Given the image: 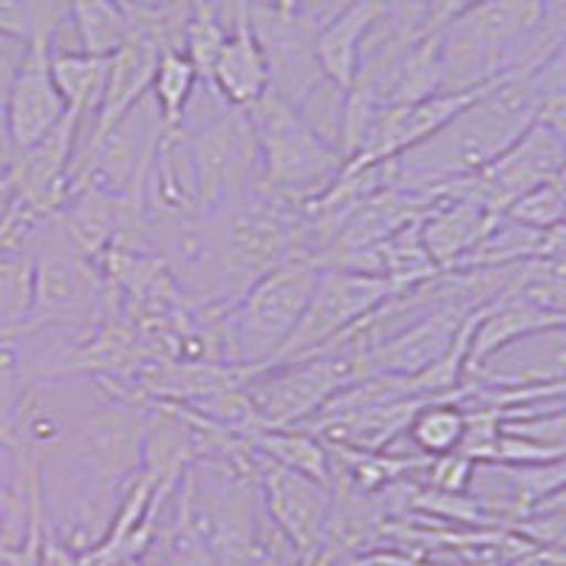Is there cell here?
Masks as SVG:
<instances>
[{
	"mask_svg": "<svg viewBox=\"0 0 566 566\" xmlns=\"http://www.w3.org/2000/svg\"><path fill=\"white\" fill-rule=\"evenodd\" d=\"M301 7H303V0H272L270 3V9H275V12L283 14V18L301 14Z\"/></svg>",
	"mask_w": 566,
	"mask_h": 566,
	"instance_id": "obj_30",
	"label": "cell"
},
{
	"mask_svg": "<svg viewBox=\"0 0 566 566\" xmlns=\"http://www.w3.org/2000/svg\"><path fill=\"white\" fill-rule=\"evenodd\" d=\"M261 159V190L286 201H306L323 193L340 176L343 159L335 142L323 136L297 105L266 91L247 108Z\"/></svg>",
	"mask_w": 566,
	"mask_h": 566,
	"instance_id": "obj_3",
	"label": "cell"
},
{
	"mask_svg": "<svg viewBox=\"0 0 566 566\" xmlns=\"http://www.w3.org/2000/svg\"><path fill=\"white\" fill-rule=\"evenodd\" d=\"M473 468H476V462L457 451L448 453V457L428 459V464L422 470L428 473L431 488L439 490V493H468Z\"/></svg>",
	"mask_w": 566,
	"mask_h": 566,
	"instance_id": "obj_23",
	"label": "cell"
},
{
	"mask_svg": "<svg viewBox=\"0 0 566 566\" xmlns=\"http://www.w3.org/2000/svg\"><path fill=\"white\" fill-rule=\"evenodd\" d=\"M399 295H406V292H399L391 281L380 275L326 266L301 323L266 366L303 360V357H312V354H321L348 340L374 312L382 310L391 297Z\"/></svg>",
	"mask_w": 566,
	"mask_h": 566,
	"instance_id": "obj_7",
	"label": "cell"
},
{
	"mask_svg": "<svg viewBox=\"0 0 566 566\" xmlns=\"http://www.w3.org/2000/svg\"><path fill=\"white\" fill-rule=\"evenodd\" d=\"M224 3H227V9H230L232 23H235V20H247V18H250L252 0H224Z\"/></svg>",
	"mask_w": 566,
	"mask_h": 566,
	"instance_id": "obj_29",
	"label": "cell"
},
{
	"mask_svg": "<svg viewBox=\"0 0 566 566\" xmlns=\"http://www.w3.org/2000/svg\"><path fill=\"white\" fill-rule=\"evenodd\" d=\"M499 216L479 207L476 201L457 196H437L428 212L419 219V235L442 272H453L473 247L490 232Z\"/></svg>",
	"mask_w": 566,
	"mask_h": 566,
	"instance_id": "obj_14",
	"label": "cell"
},
{
	"mask_svg": "<svg viewBox=\"0 0 566 566\" xmlns=\"http://www.w3.org/2000/svg\"><path fill=\"white\" fill-rule=\"evenodd\" d=\"M27 252L32 255V310L23 335L69 328L83 332L85 323H97L108 301V281L94 258L71 244L52 216L38 221Z\"/></svg>",
	"mask_w": 566,
	"mask_h": 566,
	"instance_id": "obj_6",
	"label": "cell"
},
{
	"mask_svg": "<svg viewBox=\"0 0 566 566\" xmlns=\"http://www.w3.org/2000/svg\"><path fill=\"white\" fill-rule=\"evenodd\" d=\"M464 408L457 406L451 397L431 399L417 411V417L408 424V439L417 448L419 457L437 459L457 453L464 439Z\"/></svg>",
	"mask_w": 566,
	"mask_h": 566,
	"instance_id": "obj_20",
	"label": "cell"
},
{
	"mask_svg": "<svg viewBox=\"0 0 566 566\" xmlns=\"http://www.w3.org/2000/svg\"><path fill=\"white\" fill-rule=\"evenodd\" d=\"M360 380H366L363 340L354 332L348 340L303 360L255 368L244 382V397L258 428L283 431L310 422L343 388Z\"/></svg>",
	"mask_w": 566,
	"mask_h": 566,
	"instance_id": "obj_5",
	"label": "cell"
},
{
	"mask_svg": "<svg viewBox=\"0 0 566 566\" xmlns=\"http://www.w3.org/2000/svg\"><path fill=\"white\" fill-rule=\"evenodd\" d=\"M0 40L20 43L27 49L34 40V23L23 0H0Z\"/></svg>",
	"mask_w": 566,
	"mask_h": 566,
	"instance_id": "obj_24",
	"label": "cell"
},
{
	"mask_svg": "<svg viewBox=\"0 0 566 566\" xmlns=\"http://www.w3.org/2000/svg\"><path fill=\"white\" fill-rule=\"evenodd\" d=\"M538 258H566V216L553 227V230L544 232Z\"/></svg>",
	"mask_w": 566,
	"mask_h": 566,
	"instance_id": "obj_26",
	"label": "cell"
},
{
	"mask_svg": "<svg viewBox=\"0 0 566 566\" xmlns=\"http://www.w3.org/2000/svg\"><path fill=\"white\" fill-rule=\"evenodd\" d=\"M52 40L34 38L20 57L3 103L7 154L18 156L38 145L69 114L52 77Z\"/></svg>",
	"mask_w": 566,
	"mask_h": 566,
	"instance_id": "obj_10",
	"label": "cell"
},
{
	"mask_svg": "<svg viewBox=\"0 0 566 566\" xmlns=\"http://www.w3.org/2000/svg\"><path fill=\"white\" fill-rule=\"evenodd\" d=\"M161 52L165 49L156 40V34L134 12V34L119 52L111 54L108 83H105L103 103L94 114V130H91L85 148H97L99 142L123 123L142 99L150 97V85H154Z\"/></svg>",
	"mask_w": 566,
	"mask_h": 566,
	"instance_id": "obj_12",
	"label": "cell"
},
{
	"mask_svg": "<svg viewBox=\"0 0 566 566\" xmlns=\"http://www.w3.org/2000/svg\"><path fill=\"white\" fill-rule=\"evenodd\" d=\"M538 111L541 94L533 77L495 80L444 128L391 159L394 185L431 193L488 168L538 119Z\"/></svg>",
	"mask_w": 566,
	"mask_h": 566,
	"instance_id": "obj_1",
	"label": "cell"
},
{
	"mask_svg": "<svg viewBox=\"0 0 566 566\" xmlns=\"http://www.w3.org/2000/svg\"><path fill=\"white\" fill-rule=\"evenodd\" d=\"M199 85V71H196V65L185 54L176 52V49H165L161 52L159 65H156L154 85H150L161 128L179 130L185 125L187 108L193 103Z\"/></svg>",
	"mask_w": 566,
	"mask_h": 566,
	"instance_id": "obj_19",
	"label": "cell"
},
{
	"mask_svg": "<svg viewBox=\"0 0 566 566\" xmlns=\"http://www.w3.org/2000/svg\"><path fill=\"white\" fill-rule=\"evenodd\" d=\"M553 181H555V187H558V190H560V196H564V199H566V165L558 170V176H555Z\"/></svg>",
	"mask_w": 566,
	"mask_h": 566,
	"instance_id": "obj_32",
	"label": "cell"
},
{
	"mask_svg": "<svg viewBox=\"0 0 566 566\" xmlns=\"http://www.w3.org/2000/svg\"><path fill=\"white\" fill-rule=\"evenodd\" d=\"M433 0H382V23L397 40H417Z\"/></svg>",
	"mask_w": 566,
	"mask_h": 566,
	"instance_id": "obj_22",
	"label": "cell"
},
{
	"mask_svg": "<svg viewBox=\"0 0 566 566\" xmlns=\"http://www.w3.org/2000/svg\"><path fill=\"white\" fill-rule=\"evenodd\" d=\"M0 566H3V564H0Z\"/></svg>",
	"mask_w": 566,
	"mask_h": 566,
	"instance_id": "obj_34",
	"label": "cell"
},
{
	"mask_svg": "<svg viewBox=\"0 0 566 566\" xmlns=\"http://www.w3.org/2000/svg\"><path fill=\"white\" fill-rule=\"evenodd\" d=\"M323 270L326 264L315 258H301L258 277L235 301L212 303L224 360L241 368H264L301 323Z\"/></svg>",
	"mask_w": 566,
	"mask_h": 566,
	"instance_id": "obj_2",
	"label": "cell"
},
{
	"mask_svg": "<svg viewBox=\"0 0 566 566\" xmlns=\"http://www.w3.org/2000/svg\"><path fill=\"white\" fill-rule=\"evenodd\" d=\"M12 201H14V193H12V185H9V176L7 170H0V219L7 216Z\"/></svg>",
	"mask_w": 566,
	"mask_h": 566,
	"instance_id": "obj_28",
	"label": "cell"
},
{
	"mask_svg": "<svg viewBox=\"0 0 566 566\" xmlns=\"http://www.w3.org/2000/svg\"><path fill=\"white\" fill-rule=\"evenodd\" d=\"M530 515H553V518H564L566 522V484L558 490V493L549 495L547 502H541Z\"/></svg>",
	"mask_w": 566,
	"mask_h": 566,
	"instance_id": "obj_27",
	"label": "cell"
},
{
	"mask_svg": "<svg viewBox=\"0 0 566 566\" xmlns=\"http://www.w3.org/2000/svg\"><path fill=\"white\" fill-rule=\"evenodd\" d=\"M80 52L111 57L134 34V9L125 0H65Z\"/></svg>",
	"mask_w": 566,
	"mask_h": 566,
	"instance_id": "obj_16",
	"label": "cell"
},
{
	"mask_svg": "<svg viewBox=\"0 0 566 566\" xmlns=\"http://www.w3.org/2000/svg\"><path fill=\"white\" fill-rule=\"evenodd\" d=\"M49 65H52L54 85H57L65 108L71 114H77L80 119L85 114H97L99 103H103L105 83H108L111 57L69 52V49L52 45Z\"/></svg>",
	"mask_w": 566,
	"mask_h": 566,
	"instance_id": "obj_18",
	"label": "cell"
},
{
	"mask_svg": "<svg viewBox=\"0 0 566 566\" xmlns=\"http://www.w3.org/2000/svg\"><path fill=\"white\" fill-rule=\"evenodd\" d=\"M382 23V0H352L317 27L312 49L323 77L346 94L360 71L363 49L374 27Z\"/></svg>",
	"mask_w": 566,
	"mask_h": 566,
	"instance_id": "obj_13",
	"label": "cell"
},
{
	"mask_svg": "<svg viewBox=\"0 0 566 566\" xmlns=\"http://www.w3.org/2000/svg\"><path fill=\"white\" fill-rule=\"evenodd\" d=\"M252 462L261 470V502L270 522L290 541L301 566H315L326 549L328 524L335 510L332 484L303 476L266 459L252 457Z\"/></svg>",
	"mask_w": 566,
	"mask_h": 566,
	"instance_id": "obj_9",
	"label": "cell"
},
{
	"mask_svg": "<svg viewBox=\"0 0 566 566\" xmlns=\"http://www.w3.org/2000/svg\"><path fill=\"white\" fill-rule=\"evenodd\" d=\"M207 88H212L232 108H252L270 91V69L264 49L258 43L250 18L235 20L210 71Z\"/></svg>",
	"mask_w": 566,
	"mask_h": 566,
	"instance_id": "obj_15",
	"label": "cell"
},
{
	"mask_svg": "<svg viewBox=\"0 0 566 566\" xmlns=\"http://www.w3.org/2000/svg\"><path fill=\"white\" fill-rule=\"evenodd\" d=\"M130 9H139V12H156V9H165L174 0H125Z\"/></svg>",
	"mask_w": 566,
	"mask_h": 566,
	"instance_id": "obj_31",
	"label": "cell"
},
{
	"mask_svg": "<svg viewBox=\"0 0 566 566\" xmlns=\"http://www.w3.org/2000/svg\"><path fill=\"white\" fill-rule=\"evenodd\" d=\"M564 165L566 139L535 119L502 156L490 161L488 168L464 176V179L448 181L431 193L476 201L493 216H504V210L515 199H522L533 187L553 181Z\"/></svg>",
	"mask_w": 566,
	"mask_h": 566,
	"instance_id": "obj_8",
	"label": "cell"
},
{
	"mask_svg": "<svg viewBox=\"0 0 566 566\" xmlns=\"http://www.w3.org/2000/svg\"><path fill=\"white\" fill-rule=\"evenodd\" d=\"M247 442H250L252 457L332 484V453H328L326 442L315 433L303 431V428H283V431L255 428L247 437Z\"/></svg>",
	"mask_w": 566,
	"mask_h": 566,
	"instance_id": "obj_17",
	"label": "cell"
},
{
	"mask_svg": "<svg viewBox=\"0 0 566 566\" xmlns=\"http://www.w3.org/2000/svg\"><path fill=\"white\" fill-rule=\"evenodd\" d=\"M119 566H145V564H142V558H134V560H125V564Z\"/></svg>",
	"mask_w": 566,
	"mask_h": 566,
	"instance_id": "obj_33",
	"label": "cell"
},
{
	"mask_svg": "<svg viewBox=\"0 0 566 566\" xmlns=\"http://www.w3.org/2000/svg\"><path fill=\"white\" fill-rule=\"evenodd\" d=\"M179 130L201 212L221 216L261 190V159L247 111L232 108L212 91V108H196V119L187 116Z\"/></svg>",
	"mask_w": 566,
	"mask_h": 566,
	"instance_id": "obj_4",
	"label": "cell"
},
{
	"mask_svg": "<svg viewBox=\"0 0 566 566\" xmlns=\"http://www.w3.org/2000/svg\"><path fill=\"white\" fill-rule=\"evenodd\" d=\"M23 7L32 14L34 38H49L54 43V32H57L60 20H63L60 0H23Z\"/></svg>",
	"mask_w": 566,
	"mask_h": 566,
	"instance_id": "obj_25",
	"label": "cell"
},
{
	"mask_svg": "<svg viewBox=\"0 0 566 566\" xmlns=\"http://www.w3.org/2000/svg\"><path fill=\"white\" fill-rule=\"evenodd\" d=\"M77 114H65L38 145L7 159V176L14 205L34 216H54L69 196L71 165L77 156Z\"/></svg>",
	"mask_w": 566,
	"mask_h": 566,
	"instance_id": "obj_11",
	"label": "cell"
},
{
	"mask_svg": "<svg viewBox=\"0 0 566 566\" xmlns=\"http://www.w3.org/2000/svg\"><path fill=\"white\" fill-rule=\"evenodd\" d=\"M564 216H566V199L560 196L555 181L533 187L530 193H524L522 199H515L513 205L504 210V219L515 221V224H522V227H530V230L535 232L553 230Z\"/></svg>",
	"mask_w": 566,
	"mask_h": 566,
	"instance_id": "obj_21",
	"label": "cell"
}]
</instances>
